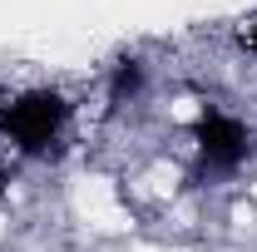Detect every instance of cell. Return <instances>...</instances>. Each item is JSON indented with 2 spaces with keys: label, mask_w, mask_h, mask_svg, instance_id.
I'll list each match as a JSON object with an SVG mask.
<instances>
[{
  "label": "cell",
  "mask_w": 257,
  "mask_h": 252,
  "mask_svg": "<svg viewBox=\"0 0 257 252\" xmlns=\"http://www.w3.org/2000/svg\"><path fill=\"white\" fill-rule=\"evenodd\" d=\"M69 124V104L60 89H25L0 109V134L20 154H45Z\"/></svg>",
  "instance_id": "1"
},
{
  "label": "cell",
  "mask_w": 257,
  "mask_h": 252,
  "mask_svg": "<svg viewBox=\"0 0 257 252\" xmlns=\"http://www.w3.org/2000/svg\"><path fill=\"white\" fill-rule=\"evenodd\" d=\"M193 149H198V163H203L208 178H227V173L242 168V158L252 149V134L227 109H203L198 124H193Z\"/></svg>",
  "instance_id": "2"
},
{
  "label": "cell",
  "mask_w": 257,
  "mask_h": 252,
  "mask_svg": "<svg viewBox=\"0 0 257 252\" xmlns=\"http://www.w3.org/2000/svg\"><path fill=\"white\" fill-rule=\"evenodd\" d=\"M144 60H119L114 74H109V104H134L139 89H144Z\"/></svg>",
  "instance_id": "3"
},
{
  "label": "cell",
  "mask_w": 257,
  "mask_h": 252,
  "mask_svg": "<svg viewBox=\"0 0 257 252\" xmlns=\"http://www.w3.org/2000/svg\"><path fill=\"white\" fill-rule=\"evenodd\" d=\"M242 40H247V50H252V55H257V15H252V20H247V30H242Z\"/></svg>",
  "instance_id": "4"
},
{
  "label": "cell",
  "mask_w": 257,
  "mask_h": 252,
  "mask_svg": "<svg viewBox=\"0 0 257 252\" xmlns=\"http://www.w3.org/2000/svg\"><path fill=\"white\" fill-rule=\"evenodd\" d=\"M0 188H5V173H0Z\"/></svg>",
  "instance_id": "5"
}]
</instances>
